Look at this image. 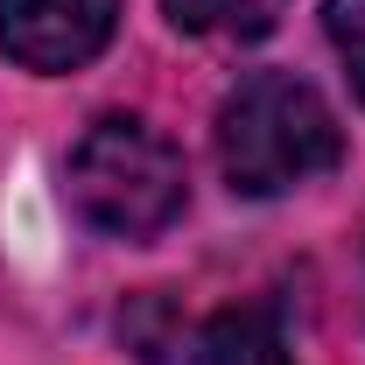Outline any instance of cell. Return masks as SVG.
<instances>
[{"mask_svg": "<svg viewBox=\"0 0 365 365\" xmlns=\"http://www.w3.org/2000/svg\"><path fill=\"white\" fill-rule=\"evenodd\" d=\"M344 162V127L309 78L253 71L218 106V169L232 197H288Z\"/></svg>", "mask_w": 365, "mask_h": 365, "instance_id": "cell-1", "label": "cell"}, {"mask_svg": "<svg viewBox=\"0 0 365 365\" xmlns=\"http://www.w3.org/2000/svg\"><path fill=\"white\" fill-rule=\"evenodd\" d=\"M63 197L106 239H155L182 218L190 169H182V148L169 134H155L148 120H127V113H106L71 148Z\"/></svg>", "mask_w": 365, "mask_h": 365, "instance_id": "cell-2", "label": "cell"}, {"mask_svg": "<svg viewBox=\"0 0 365 365\" xmlns=\"http://www.w3.org/2000/svg\"><path fill=\"white\" fill-rule=\"evenodd\" d=\"M120 29V0H0V49L36 71L63 78L85 71Z\"/></svg>", "mask_w": 365, "mask_h": 365, "instance_id": "cell-3", "label": "cell"}, {"mask_svg": "<svg viewBox=\"0 0 365 365\" xmlns=\"http://www.w3.org/2000/svg\"><path fill=\"white\" fill-rule=\"evenodd\" d=\"M197 365H295V359H288V337H281L274 309H225V317L204 323Z\"/></svg>", "mask_w": 365, "mask_h": 365, "instance_id": "cell-4", "label": "cell"}, {"mask_svg": "<svg viewBox=\"0 0 365 365\" xmlns=\"http://www.w3.org/2000/svg\"><path fill=\"white\" fill-rule=\"evenodd\" d=\"M162 7L190 36H239V43L267 36L274 21L288 14V0H162Z\"/></svg>", "mask_w": 365, "mask_h": 365, "instance_id": "cell-5", "label": "cell"}, {"mask_svg": "<svg viewBox=\"0 0 365 365\" xmlns=\"http://www.w3.org/2000/svg\"><path fill=\"white\" fill-rule=\"evenodd\" d=\"M323 36H330L337 63H344V78L365 106V0H323Z\"/></svg>", "mask_w": 365, "mask_h": 365, "instance_id": "cell-6", "label": "cell"}]
</instances>
